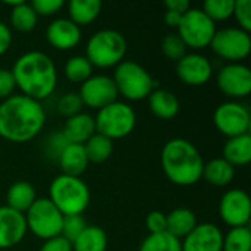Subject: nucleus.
Instances as JSON below:
<instances>
[{
  "mask_svg": "<svg viewBox=\"0 0 251 251\" xmlns=\"http://www.w3.org/2000/svg\"><path fill=\"white\" fill-rule=\"evenodd\" d=\"M213 124L226 138L250 134L251 115L249 107L237 100L225 101L215 109Z\"/></svg>",
  "mask_w": 251,
  "mask_h": 251,
  "instance_id": "obj_11",
  "label": "nucleus"
},
{
  "mask_svg": "<svg viewBox=\"0 0 251 251\" xmlns=\"http://www.w3.org/2000/svg\"><path fill=\"white\" fill-rule=\"evenodd\" d=\"M69 144H85L91 135L96 134L94 116L88 113H78L66 119L63 129L60 131Z\"/></svg>",
  "mask_w": 251,
  "mask_h": 251,
  "instance_id": "obj_19",
  "label": "nucleus"
},
{
  "mask_svg": "<svg viewBox=\"0 0 251 251\" xmlns=\"http://www.w3.org/2000/svg\"><path fill=\"white\" fill-rule=\"evenodd\" d=\"M232 16L238 22V28L251 31V1L250 0H234Z\"/></svg>",
  "mask_w": 251,
  "mask_h": 251,
  "instance_id": "obj_37",
  "label": "nucleus"
},
{
  "mask_svg": "<svg viewBox=\"0 0 251 251\" xmlns=\"http://www.w3.org/2000/svg\"><path fill=\"white\" fill-rule=\"evenodd\" d=\"M87 228V222L82 215H75V216H65L63 218V225H62V237L68 240L71 244L82 234V231Z\"/></svg>",
  "mask_w": 251,
  "mask_h": 251,
  "instance_id": "obj_35",
  "label": "nucleus"
},
{
  "mask_svg": "<svg viewBox=\"0 0 251 251\" xmlns=\"http://www.w3.org/2000/svg\"><path fill=\"white\" fill-rule=\"evenodd\" d=\"M160 162L166 178L175 185L190 187L197 184L203 176V156L185 138L169 140L162 149Z\"/></svg>",
  "mask_w": 251,
  "mask_h": 251,
  "instance_id": "obj_3",
  "label": "nucleus"
},
{
  "mask_svg": "<svg viewBox=\"0 0 251 251\" xmlns=\"http://www.w3.org/2000/svg\"><path fill=\"white\" fill-rule=\"evenodd\" d=\"M222 157L234 168L247 166L251 162V135L244 134L228 138L224 144Z\"/></svg>",
  "mask_w": 251,
  "mask_h": 251,
  "instance_id": "obj_22",
  "label": "nucleus"
},
{
  "mask_svg": "<svg viewBox=\"0 0 251 251\" xmlns=\"http://www.w3.org/2000/svg\"><path fill=\"white\" fill-rule=\"evenodd\" d=\"M29 4L35 10L37 16H51L65 6V1L63 0H34Z\"/></svg>",
  "mask_w": 251,
  "mask_h": 251,
  "instance_id": "obj_38",
  "label": "nucleus"
},
{
  "mask_svg": "<svg viewBox=\"0 0 251 251\" xmlns=\"http://www.w3.org/2000/svg\"><path fill=\"white\" fill-rule=\"evenodd\" d=\"M10 72L21 94L37 101L50 97L57 87V68L51 57L40 50L21 54Z\"/></svg>",
  "mask_w": 251,
  "mask_h": 251,
  "instance_id": "obj_2",
  "label": "nucleus"
},
{
  "mask_svg": "<svg viewBox=\"0 0 251 251\" xmlns=\"http://www.w3.org/2000/svg\"><path fill=\"white\" fill-rule=\"evenodd\" d=\"M9 21H10V26L13 29L19 31V32H29L37 26L38 16H37L35 10L32 9V6L22 0L15 7H12Z\"/></svg>",
  "mask_w": 251,
  "mask_h": 251,
  "instance_id": "obj_28",
  "label": "nucleus"
},
{
  "mask_svg": "<svg viewBox=\"0 0 251 251\" xmlns=\"http://www.w3.org/2000/svg\"><path fill=\"white\" fill-rule=\"evenodd\" d=\"M216 84L229 99H243L251 93V71L244 63H228L216 75Z\"/></svg>",
  "mask_w": 251,
  "mask_h": 251,
  "instance_id": "obj_14",
  "label": "nucleus"
},
{
  "mask_svg": "<svg viewBox=\"0 0 251 251\" xmlns=\"http://www.w3.org/2000/svg\"><path fill=\"white\" fill-rule=\"evenodd\" d=\"M47 199L63 216H75L82 215L88 209L91 194L81 178L60 174L51 181Z\"/></svg>",
  "mask_w": 251,
  "mask_h": 251,
  "instance_id": "obj_4",
  "label": "nucleus"
},
{
  "mask_svg": "<svg viewBox=\"0 0 251 251\" xmlns=\"http://www.w3.org/2000/svg\"><path fill=\"white\" fill-rule=\"evenodd\" d=\"M178 35L187 46V49L201 50L210 46V41L216 32V24L199 7H191L181 18L178 25Z\"/></svg>",
  "mask_w": 251,
  "mask_h": 251,
  "instance_id": "obj_9",
  "label": "nucleus"
},
{
  "mask_svg": "<svg viewBox=\"0 0 251 251\" xmlns=\"http://www.w3.org/2000/svg\"><path fill=\"white\" fill-rule=\"evenodd\" d=\"M16 90V84L10 69L0 68V100H6L7 97L13 96Z\"/></svg>",
  "mask_w": 251,
  "mask_h": 251,
  "instance_id": "obj_40",
  "label": "nucleus"
},
{
  "mask_svg": "<svg viewBox=\"0 0 251 251\" xmlns=\"http://www.w3.org/2000/svg\"><path fill=\"white\" fill-rule=\"evenodd\" d=\"M181 18L182 15L181 13H176V12H172V10H166L165 12V16H163V21L168 26L171 28H178L179 22H181Z\"/></svg>",
  "mask_w": 251,
  "mask_h": 251,
  "instance_id": "obj_45",
  "label": "nucleus"
},
{
  "mask_svg": "<svg viewBox=\"0 0 251 251\" xmlns=\"http://www.w3.org/2000/svg\"><path fill=\"white\" fill-rule=\"evenodd\" d=\"M56 107H57L59 115H62V116H65V118L68 119V118H71V116H75V115L81 113L84 104H82V101H81L79 94L71 91V93H66L65 96H62V97L59 99Z\"/></svg>",
  "mask_w": 251,
  "mask_h": 251,
  "instance_id": "obj_36",
  "label": "nucleus"
},
{
  "mask_svg": "<svg viewBox=\"0 0 251 251\" xmlns=\"http://www.w3.org/2000/svg\"><path fill=\"white\" fill-rule=\"evenodd\" d=\"M96 132L113 140L128 137L137 124L135 110L124 101H113L109 106L97 110L94 116Z\"/></svg>",
  "mask_w": 251,
  "mask_h": 251,
  "instance_id": "obj_7",
  "label": "nucleus"
},
{
  "mask_svg": "<svg viewBox=\"0 0 251 251\" xmlns=\"http://www.w3.org/2000/svg\"><path fill=\"white\" fill-rule=\"evenodd\" d=\"M138 251H181V241L166 231L149 234L140 244Z\"/></svg>",
  "mask_w": 251,
  "mask_h": 251,
  "instance_id": "obj_31",
  "label": "nucleus"
},
{
  "mask_svg": "<svg viewBox=\"0 0 251 251\" xmlns=\"http://www.w3.org/2000/svg\"><path fill=\"white\" fill-rule=\"evenodd\" d=\"M35 200V188L26 181L13 182L6 193V206L24 215L28 212V209L34 204Z\"/></svg>",
  "mask_w": 251,
  "mask_h": 251,
  "instance_id": "obj_24",
  "label": "nucleus"
},
{
  "mask_svg": "<svg viewBox=\"0 0 251 251\" xmlns=\"http://www.w3.org/2000/svg\"><path fill=\"white\" fill-rule=\"evenodd\" d=\"M146 228L149 234H160L166 231V215L159 210H153L146 216Z\"/></svg>",
  "mask_w": 251,
  "mask_h": 251,
  "instance_id": "obj_39",
  "label": "nucleus"
},
{
  "mask_svg": "<svg viewBox=\"0 0 251 251\" xmlns=\"http://www.w3.org/2000/svg\"><path fill=\"white\" fill-rule=\"evenodd\" d=\"M12 44V31L10 26L0 21V57L9 50Z\"/></svg>",
  "mask_w": 251,
  "mask_h": 251,
  "instance_id": "obj_43",
  "label": "nucleus"
},
{
  "mask_svg": "<svg viewBox=\"0 0 251 251\" xmlns=\"http://www.w3.org/2000/svg\"><path fill=\"white\" fill-rule=\"evenodd\" d=\"M63 215L47 197H37L34 204L25 213L26 229L37 238L47 241L62 234Z\"/></svg>",
  "mask_w": 251,
  "mask_h": 251,
  "instance_id": "obj_8",
  "label": "nucleus"
},
{
  "mask_svg": "<svg viewBox=\"0 0 251 251\" xmlns=\"http://www.w3.org/2000/svg\"><path fill=\"white\" fill-rule=\"evenodd\" d=\"M209 47L228 63H243L251 51L250 32L238 26L216 29Z\"/></svg>",
  "mask_w": 251,
  "mask_h": 251,
  "instance_id": "obj_10",
  "label": "nucleus"
},
{
  "mask_svg": "<svg viewBox=\"0 0 251 251\" xmlns=\"http://www.w3.org/2000/svg\"><path fill=\"white\" fill-rule=\"evenodd\" d=\"M82 32L69 18H57L46 28V40L56 50H72L81 41Z\"/></svg>",
  "mask_w": 251,
  "mask_h": 251,
  "instance_id": "obj_18",
  "label": "nucleus"
},
{
  "mask_svg": "<svg viewBox=\"0 0 251 251\" xmlns=\"http://www.w3.org/2000/svg\"><path fill=\"white\" fill-rule=\"evenodd\" d=\"M147 100L151 113L162 121H171L179 113V99L169 90L154 88L151 94L147 97Z\"/></svg>",
  "mask_w": 251,
  "mask_h": 251,
  "instance_id": "obj_20",
  "label": "nucleus"
},
{
  "mask_svg": "<svg viewBox=\"0 0 251 251\" xmlns=\"http://www.w3.org/2000/svg\"><path fill=\"white\" fill-rule=\"evenodd\" d=\"M197 216L191 209L178 207L166 215V232L178 238L179 241L184 240L196 226H197Z\"/></svg>",
  "mask_w": 251,
  "mask_h": 251,
  "instance_id": "obj_23",
  "label": "nucleus"
},
{
  "mask_svg": "<svg viewBox=\"0 0 251 251\" xmlns=\"http://www.w3.org/2000/svg\"><path fill=\"white\" fill-rule=\"evenodd\" d=\"M57 162H59V166H60L63 175L78 176V178H81V175L87 171V168L90 165L84 146L82 144H69V143L59 154Z\"/></svg>",
  "mask_w": 251,
  "mask_h": 251,
  "instance_id": "obj_21",
  "label": "nucleus"
},
{
  "mask_svg": "<svg viewBox=\"0 0 251 251\" xmlns=\"http://www.w3.org/2000/svg\"><path fill=\"white\" fill-rule=\"evenodd\" d=\"M68 141L65 140L62 132H54L53 135L49 137L47 144H46V153H49L50 156H53L54 159L59 157V154L62 153V150L66 147Z\"/></svg>",
  "mask_w": 251,
  "mask_h": 251,
  "instance_id": "obj_41",
  "label": "nucleus"
},
{
  "mask_svg": "<svg viewBox=\"0 0 251 251\" xmlns=\"http://www.w3.org/2000/svg\"><path fill=\"white\" fill-rule=\"evenodd\" d=\"M176 76L190 87L204 85L213 76L212 62L201 53H187L176 62Z\"/></svg>",
  "mask_w": 251,
  "mask_h": 251,
  "instance_id": "obj_15",
  "label": "nucleus"
},
{
  "mask_svg": "<svg viewBox=\"0 0 251 251\" xmlns=\"http://www.w3.org/2000/svg\"><path fill=\"white\" fill-rule=\"evenodd\" d=\"M118 94L131 101H140L147 99L156 88V81L150 72L134 60H122L112 76Z\"/></svg>",
  "mask_w": 251,
  "mask_h": 251,
  "instance_id": "obj_6",
  "label": "nucleus"
},
{
  "mask_svg": "<svg viewBox=\"0 0 251 251\" xmlns=\"http://www.w3.org/2000/svg\"><path fill=\"white\" fill-rule=\"evenodd\" d=\"M78 94L84 106L96 110H100L116 101L119 96L112 76L103 74L91 75L87 81H84Z\"/></svg>",
  "mask_w": 251,
  "mask_h": 251,
  "instance_id": "obj_12",
  "label": "nucleus"
},
{
  "mask_svg": "<svg viewBox=\"0 0 251 251\" xmlns=\"http://www.w3.org/2000/svg\"><path fill=\"white\" fill-rule=\"evenodd\" d=\"M26 232L25 215L7 206H0V250L18 246Z\"/></svg>",
  "mask_w": 251,
  "mask_h": 251,
  "instance_id": "obj_17",
  "label": "nucleus"
},
{
  "mask_svg": "<svg viewBox=\"0 0 251 251\" xmlns=\"http://www.w3.org/2000/svg\"><path fill=\"white\" fill-rule=\"evenodd\" d=\"M46 125L41 101L13 94L0 103V137L9 143L24 144L34 140Z\"/></svg>",
  "mask_w": 251,
  "mask_h": 251,
  "instance_id": "obj_1",
  "label": "nucleus"
},
{
  "mask_svg": "<svg viewBox=\"0 0 251 251\" xmlns=\"http://www.w3.org/2000/svg\"><path fill=\"white\" fill-rule=\"evenodd\" d=\"M63 72L68 81L74 84H82L93 75V65L85 56L76 54L66 60Z\"/></svg>",
  "mask_w": 251,
  "mask_h": 251,
  "instance_id": "obj_30",
  "label": "nucleus"
},
{
  "mask_svg": "<svg viewBox=\"0 0 251 251\" xmlns=\"http://www.w3.org/2000/svg\"><path fill=\"white\" fill-rule=\"evenodd\" d=\"M128 43L122 32L116 29H100L94 32L85 47V57L90 63L97 68H116L125 57Z\"/></svg>",
  "mask_w": 251,
  "mask_h": 251,
  "instance_id": "obj_5",
  "label": "nucleus"
},
{
  "mask_svg": "<svg viewBox=\"0 0 251 251\" xmlns=\"http://www.w3.org/2000/svg\"><path fill=\"white\" fill-rule=\"evenodd\" d=\"M40 251H72V244L62 235H59L44 241L40 247Z\"/></svg>",
  "mask_w": 251,
  "mask_h": 251,
  "instance_id": "obj_42",
  "label": "nucleus"
},
{
  "mask_svg": "<svg viewBox=\"0 0 251 251\" xmlns=\"http://www.w3.org/2000/svg\"><path fill=\"white\" fill-rule=\"evenodd\" d=\"M101 7L100 0H71L68 3V15L69 19L81 28L93 24L99 18Z\"/></svg>",
  "mask_w": 251,
  "mask_h": 251,
  "instance_id": "obj_26",
  "label": "nucleus"
},
{
  "mask_svg": "<svg viewBox=\"0 0 251 251\" xmlns=\"http://www.w3.org/2000/svg\"><path fill=\"white\" fill-rule=\"evenodd\" d=\"M162 53L165 57L178 62L182 56L187 54V46L178 34H168L162 40Z\"/></svg>",
  "mask_w": 251,
  "mask_h": 251,
  "instance_id": "obj_34",
  "label": "nucleus"
},
{
  "mask_svg": "<svg viewBox=\"0 0 251 251\" xmlns=\"http://www.w3.org/2000/svg\"><path fill=\"white\" fill-rule=\"evenodd\" d=\"M222 251H251L250 228H229V231L224 234Z\"/></svg>",
  "mask_w": 251,
  "mask_h": 251,
  "instance_id": "obj_32",
  "label": "nucleus"
},
{
  "mask_svg": "<svg viewBox=\"0 0 251 251\" xmlns=\"http://www.w3.org/2000/svg\"><path fill=\"white\" fill-rule=\"evenodd\" d=\"M219 216L229 228L249 226L251 218L250 196L240 188L225 191L219 201Z\"/></svg>",
  "mask_w": 251,
  "mask_h": 251,
  "instance_id": "obj_13",
  "label": "nucleus"
},
{
  "mask_svg": "<svg viewBox=\"0 0 251 251\" xmlns=\"http://www.w3.org/2000/svg\"><path fill=\"white\" fill-rule=\"evenodd\" d=\"M107 244L109 240L104 229L87 225L82 234L72 243V251H106Z\"/></svg>",
  "mask_w": 251,
  "mask_h": 251,
  "instance_id": "obj_27",
  "label": "nucleus"
},
{
  "mask_svg": "<svg viewBox=\"0 0 251 251\" xmlns=\"http://www.w3.org/2000/svg\"><path fill=\"white\" fill-rule=\"evenodd\" d=\"M85 154L90 163H103L113 153V141L99 132L91 135L84 144Z\"/></svg>",
  "mask_w": 251,
  "mask_h": 251,
  "instance_id": "obj_29",
  "label": "nucleus"
},
{
  "mask_svg": "<svg viewBox=\"0 0 251 251\" xmlns=\"http://www.w3.org/2000/svg\"><path fill=\"white\" fill-rule=\"evenodd\" d=\"M165 7H166V10H172V12L184 15L185 12H188L191 9V4L188 0H166Z\"/></svg>",
  "mask_w": 251,
  "mask_h": 251,
  "instance_id": "obj_44",
  "label": "nucleus"
},
{
  "mask_svg": "<svg viewBox=\"0 0 251 251\" xmlns=\"http://www.w3.org/2000/svg\"><path fill=\"white\" fill-rule=\"evenodd\" d=\"M201 10L216 24L221 21H226L232 16L234 0H206L203 3Z\"/></svg>",
  "mask_w": 251,
  "mask_h": 251,
  "instance_id": "obj_33",
  "label": "nucleus"
},
{
  "mask_svg": "<svg viewBox=\"0 0 251 251\" xmlns=\"http://www.w3.org/2000/svg\"><path fill=\"white\" fill-rule=\"evenodd\" d=\"M235 176V168L228 163L224 157H215L209 162H204L203 176L210 185L215 187H228Z\"/></svg>",
  "mask_w": 251,
  "mask_h": 251,
  "instance_id": "obj_25",
  "label": "nucleus"
},
{
  "mask_svg": "<svg viewBox=\"0 0 251 251\" xmlns=\"http://www.w3.org/2000/svg\"><path fill=\"white\" fill-rule=\"evenodd\" d=\"M222 231L212 222L197 224V226L181 240V251H222Z\"/></svg>",
  "mask_w": 251,
  "mask_h": 251,
  "instance_id": "obj_16",
  "label": "nucleus"
}]
</instances>
